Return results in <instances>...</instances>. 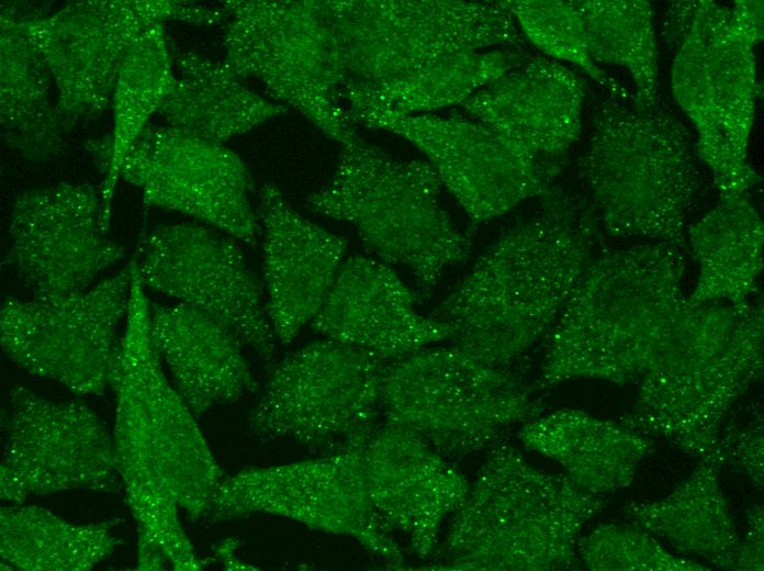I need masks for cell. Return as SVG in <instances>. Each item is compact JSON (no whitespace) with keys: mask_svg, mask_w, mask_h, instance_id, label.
Returning <instances> with one entry per match:
<instances>
[{"mask_svg":"<svg viewBox=\"0 0 764 571\" xmlns=\"http://www.w3.org/2000/svg\"><path fill=\"white\" fill-rule=\"evenodd\" d=\"M132 280L116 392L114 449L138 530V557L172 569L203 568L179 510L203 517L225 478L196 416L168 380L150 332V303L131 259Z\"/></svg>","mask_w":764,"mask_h":571,"instance_id":"6da1fadb","label":"cell"},{"mask_svg":"<svg viewBox=\"0 0 764 571\" xmlns=\"http://www.w3.org/2000/svg\"><path fill=\"white\" fill-rule=\"evenodd\" d=\"M598 233L588 200L551 187L430 315L450 328L454 346L508 369L554 325L594 259Z\"/></svg>","mask_w":764,"mask_h":571,"instance_id":"7a4b0ae2","label":"cell"},{"mask_svg":"<svg viewBox=\"0 0 764 571\" xmlns=\"http://www.w3.org/2000/svg\"><path fill=\"white\" fill-rule=\"evenodd\" d=\"M684 271L683 250L659 242L594 257L550 329L535 389L640 381L686 307Z\"/></svg>","mask_w":764,"mask_h":571,"instance_id":"3957f363","label":"cell"},{"mask_svg":"<svg viewBox=\"0 0 764 571\" xmlns=\"http://www.w3.org/2000/svg\"><path fill=\"white\" fill-rule=\"evenodd\" d=\"M700 164L696 135L661 101L638 110L611 94L594 109L577 167L608 235L688 251L686 223L703 189Z\"/></svg>","mask_w":764,"mask_h":571,"instance_id":"277c9868","label":"cell"},{"mask_svg":"<svg viewBox=\"0 0 764 571\" xmlns=\"http://www.w3.org/2000/svg\"><path fill=\"white\" fill-rule=\"evenodd\" d=\"M605 503L565 474L538 469L515 447L497 443L453 514L431 569H577L578 535Z\"/></svg>","mask_w":764,"mask_h":571,"instance_id":"5b68a950","label":"cell"},{"mask_svg":"<svg viewBox=\"0 0 764 571\" xmlns=\"http://www.w3.org/2000/svg\"><path fill=\"white\" fill-rule=\"evenodd\" d=\"M763 302L686 307L621 422L703 458L716 450L733 403L763 374Z\"/></svg>","mask_w":764,"mask_h":571,"instance_id":"8992f818","label":"cell"},{"mask_svg":"<svg viewBox=\"0 0 764 571\" xmlns=\"http://www.w3.org/2000/svg\"><path fill=\"white\" fill-rule=\"evenodd\" d=\"M441 188L425 159L395 157L356 132L341 144L330 179L305 204L350 224L379 260L406 268L423 301L471 247L440 204Z\"/></svg>","mask_w":764,"mask_h":571,"instance_id":"52a82bcc","label":"cell"},{"mask_svg":"<svg viewBox=\"0 0 764 571\" xmlns=\"http://www.w3.org/2000/svg\"><path fill=\"white\" fill-rule=\"evenodd\" d=\"M338 79L349 92L401 80L443 57L526 38L499 2L316 0Z\"/></svg>","mask_w":764,"mask_h":571,"instance_id":"ba28073f","label":"cell"},{"mask_svg":"<svg viewBox=\"0 0 764 571\" xmlns=\"http://www.w3.org/2000/svg\"><path fill=\"white\" fill-rule=\"evenodd\" d=\"M509 369L484 363L457 346L424 348L385 365L383 423L407 428L438 452L461 458L491 448L504 430L542 415L544 404Z\"/></svg>","mask_w":764,"mask_h":571,"instance_id":"9c48e42d","label":"cell"},{"mask_svg":"<svg viewBox=\"0 0 764 571\" xmlns=\"http://www.w3.org/2000/svg\"><path fill=\"white\" fill-rule=\"evenodd\" d=\"M730 8L699 0L677 49L673 96L696 130V150L720 199L748 197L761 181L748 161L757 97L754 46L735 32Z\"/></svg>","mask_w":764,"mask_h":571,"instance_id":"30bf717a","label":"cell"},{"mask_svg":"<svg viewBox=\"0 0 764 571\" xmlns=\"http://www.w3.org/2000/svg\"><path fill=\"white\" fill-rule=\"evenodd\" d=\"M385 365L327 338L306 344L271 368L248 426L328 454L362 446L379 426Z\"/></svg>","mask_w":764,"mask_h":571,"instance_id":"8fae6325","label":"cell"},{"mask_svg":"<svg viewBox=\"0 0 764 571\" xmlns=\"http://www.w3.org/2000/svg\"><path fill=\"white\" fill-rule=\"evenodd\" d=\"M221 8L175 0H88L45 16H26L32 43L54 79L65 132L111 105L122 64L138 36L168 20L223 23Z\"/></svg>","mask_w":764,"mask_h":571,"instance_id":"7c38bea8","label":"cell"},{"mask_svg":"<svg viewBox=\"0 0 764 571\" xmlns=\"http://www.w3.org/2000/svg\"><path fill=\"white\" fill-rule=\"evenodd\" d=\"M223 61L255 78L278 103L299 111L328 138L355 133L337 96L338 81L316 0H227Z\"/></svg>","mask_w":764,"mask_h":571,"instance_id":"4fadbf2b","label":"cell"},{"mask_svg":"<svg viewBox=\"0 0 764 571\" xmlns=\"http://www.w3.org/2000/svg\"><path fill=\"white\" fill-rule=\"evenodd\" d=\"M363 447L245 468L222 480L203 517L210 523L255 514L284 517L314 530L352 538L391 566L403 568L402 548L370 495Z\"/></svg>","mask_w":764,"mask_h":571,"instance_id":"5bb4252c","label":"cell"},{"mask_svg":"<svg viewBox=\"0 0 764 571\" xmlns=\"http://www.w3.org/2000/svg\"><path fill=\"white\" fill-rule=\"evenodd\" d=\"M131 262L85 291L55 299L7 298L0 311L2 352L29 373L77 395L114 385L131 293Z\"/></svg>","mask_w":764,"mask_h":571,"instance_id":"9a60e30c","label":"cell"},{"mask_svg":"<svg viewBox=\"0 0 764 571\" xmlns=\"http://www.w3.org/2000/svg\"><path fill=\"white\" fill-rule=\"evenodd\" d=\"M144 286L215 321L265 361L274 333L263 288L236 238L198 223L158 225L133 258Z\"/></svg>","mask_w":764,"mask_h":571,"instance_id":"2e32d148","label":"cell"},{"mask_svg":"<svg viewBox=\"0 0 764 571\" xmlns=\"http://www.w3.org/2000/svg\"><path fill=\"white\" fill-rule=\"evenodd\" d=\"M1 455L0 495L13 504L72 490L115 493L122 483L113 437L93 411L23 385L9 391Z\"/></svg>","mask_w":764,"mask_h":571,"instance_id":"e0dca14e","label":"cell"},{"mask_svg":"<svg viewBox=\"0 0 764 571\" xmlns=\"http://www.w3.org/2000/svg\"><path fill=\"white\" fill-rule=\"evenodd\" d=\"M363 126L413 144L473 225L543 195L562 165L542 161L470 116L436 113L378 116Z\"/></svg>","mask_w":764,"mask_h":571,"instance_id":"ac0fdd59","label":"cell"},{"mask_svg":"<svg viewBox=\"0 0 764 571\" xmlns=\"http://www.w3.org/2000/svg\"><path fill=\"white\" fill-rule=\"evenodd\" d=\"M145 205L176 211L248 244L259 231L254 183L245 163L224 145L171 126H146L120 170Z\"/></svg>","mask_w":764,"mask_h":571,"instance_id":"d6986e66","label":"cell"},{"mask_svg":"<svg viewBox=\"0 0 764 571\" xmlns=\"http://www.w3.org/2000/svg\"><path fill=\"white\" fill-rule=\"evenodd\" d=\"M106 233L101 195L92 184L25 190L12 203L5 264L33 298L78 293L124 257Z\"/></svg>","mask_w":764,"mask_h":571,"instance_id":"ffe728a7","label":"cell"},{"mask_svg":"<svg viewBox=\"0 0 764 571\" xmlns=\"http://www.w3.org/2000/svg\"><path fill=\"white\" fill-rule=\"evenodd\" d=\"M374 507L386 528L402 533L419 559L434 557L442 523L470 491L467 478L416 433L379 425L363 447Z\"/></svg>","mask_w":764,"mask_h":571,"instance_id":"44dd1931","label":"cell"},{"mask_svg":"<svg viewBox=\"0 0 764 571\" xmlns=\"http://www.w3.org/2000/svg\"><path fill=\"white\" fill-rule=\"evenodd\" d=\"M411 290L386 264L361 255L344 259L312 328L324 338L389 363L451 339L450 328L416 309Z\"/></svg>","mask_w":764,"mask_h":571,"instance_id":"7402d4cb","label":"cell"},{"mask_svg":"<svg viewBox=\"0 0 764 571\" xmlns=\"http://www.w3.org/2000/svg\"><path fill=\"white\" fill-rule=\"evenodd\" d=\"M587 81L560 61L529 54L461 107L513 145L550 164L563 157L582 132Z\"/></svg>","mask_w":764,"mask_h":571,"instance_id":"603a6c76","label":"cell"},{"mask_svg":"<svg viewBox=\"0 0 764 571\" xmlns=\"http://www.w3.org/2000/svg\"><path fill=\"white\" fill-rule=\"evenodd\" d=\"M263 283L274 336L289 344L319 312L344 261L347 240L288 204L273 183L259 193Z\"/></svg>","mask_w":764,"mask_h":571,"instance_id":"cb8c5ba5","label":"cell"},{"mask_svg":"<svg viewBox=\"0 0 764 571\" xmlns=\"http://www.w3.org/2000/svg\"><path fill=\"white\" fill-rule=\"evenodd\" d=\"M150 332L173 387L196 417L258 391L241 344L206 315L180 303L150 305Z\"/></svg>","mask_w":764,"mask_h":571,"instance_id":"d4e9b609","label":"cell"},{"mask_svg":"<svg viewBox=\"0 0 764 571\" xmlns=\"http://www.w3.org/2000/svg\"><path fill=\"white\" fill-rule=\"evenodd\" d=\"M523 445L558 462L582 490L604 495L628 486L653 440L622 423L561 408L524 423Z\"/></svg>","mask_w":764,"mask_h":571,"instance_id":"484cf974","label":"cell"},{"mask_svg":"<svg viewBox=\"0 0 764 571\" xmlns=\"http://www.w3.org/2000/svg\"><path fill=\"white\" fill-rule=\"evenodd\" d=\"M176 76L157 114L168 126L224 145L289 109L251 90L223 60L171 47Z\"/></svg>","mask_w":764,"mask_h":571,"instance_id":"4316f807","label":"cell"},{"mask_svg":"<svg viewBox=\"0 0 764 571\" xmlns=\"http://www.w3.org/2000/svg\"><path fill=\"white\" fill-rule=\"evenodd\" d=\"M25 18L12 5L0 14V133L8 147L30 160L56 156L65 132L54 79L32 43Z\"/></svg>","mask_w":764,"mask_h":571,"instance_id":"83f0119b","label":"cell"},{"mask_svg":"<svg viewBox=\"0 0 764 571\" xmlns=\"http://www.w3.org/2000/svg\"><path fill=\"white\" fill-rule=\"evenodd\" d=\"M700 459L690 477L670 495L630 503L623 508L625 516L682 553L734 570L741 537L720 488L724 461L717 448Z\"/></svg>","mask_w":764,"mask_h":571,"instance_id":"f1b7e54d","label":"cell"},{"mask_svg":"<svg viewBox=\"0 0 764 571\" xmlns=\"http://www.w3.org/2000/svg\"><path fill=\"white\" fill-rule=\"evenodd\" d=\"M686 239L699 268L688 306L751 301L763 269L764 225L748 197L720 199L687 226Z\"/></svg>","mask_w":764,"mask_h":571,"instance_id":"f546056e","label":"cell"},{"mask_svg":"<svg viewBox=\"0 0 764 571\" xmlns=\"http://www.w3.org/2000/svg\"><path fill=\"white\" fill-rule=\"evenodd\" d=\"M528 55L517 47L462 52L431 63L401 80L349 92L340 98V103L353 125H362L378 116L432 113L461 105Z\"/></svg>","mask_w":764,"mask_h":571,"instance_id":"4dcf8cb0","label":"cell"},{"mask_svg":"<svg viewBox=\"0 0 764 571\" xmlns=\"http://www.w3.org/2000/svg\"><path fill=\"white\" fill-rule=\"evenodd\" d=\"M112 520L76 524L48 510L18 503L0 510L1 567L23 571H87L120 540Z\"/></svg>","mask_w":764,"mask_h":571,"instance_id":"1f68e13d","label":"cell"},{"mask_svg":"<svg viewBox=\"0 0 764 571\" xmlns=\"http://www.w3.org/2000/svg\"><path fill=\"white\" fill-rule=\"evenodd\" d=\"M176 81L171 46L162 23L147 27L135 41L120 69L111 107L113 130L101 184L102 220L109 231L111 204L122 163Z\"/></svg>","mask_w":764,"mask_h":571,"instance_id":"d6a6232c","label":"cell"},{"mask_svg":"<svg viewBox=\"0 0 764 571\" xmlns=\"http://www.w3.org/2000/svg\"><path fill=\"white\" fill-rule=\"evenodd\" d=\"M585 31L587 49L594 63L627 69L638 110L651 109L659 98V51L653 9L643 0L573 1Z\"/></svg>","mask_w":764,"mask_h":571,"instance_id":"836d02e7","label":"cell"},{"mask_svg":"<svg viewBox=\"0 0 764 571\" xmlns=\"http://www.w3.org/2000/svg\"><path fill=\"white\" fill-rule=\"evenodd\" d=\"M499 3L513 15L526 41L546 57L577 66L613 96L626 94L623 88L591 58L583 22L573 1L507 0Z\"/></svg>","mask_w":764,"mask_h":571,"instance_id":"e575fe53","label":"cell"},{"mask_svg":"<svg viewBox=\"0 0 764 571\" xmlns=\"http://www.w3.org/2000/svg\"><path fill=\"white\" fill-rule=\"evenodd\" d=\"M581 564L592 571H703L704 564L668 552L649 531L604 524L578 538Z\"/></svg>","mask_w":764,"mask_h":571,"instance_id":"d590c367","label":"cell"},{"mask_svg":"<svg viewBox=\"0 0 764 571\" xmlns=\"http://www.w3.org/2000/svg\"><path fill=\"white\" fill-rule=\"evenodd\" d=\"M726 462L738 464L753 482L763 486V428L745 429L721 438L717 446Z\"/></svg>","mask_w":764,"mask_h":571,"instance_id":"8d00e7d4","label":"cell"},{"mask_svg":"<svg viewBox=\"0 0 764 571\" xmlns=\"http://www.w3.org/2000/svg\"><path fill=\"white\" fill-rule=\"evenodd\" d=\"M748 530L741 538L734 570L762 571L763 563V506L754 505L748 512Z\"/></svg>","mask_w":764,"mask_h":571,"instance_id":"74e56055","label":"cell"},{"mask_svg":"<svg viewBox=\"0 0 764 571\" xmlns=\"http://www.w3.org/2000/svg\"><path fill=\"white\" fill-rule=\"evenodd\" d=\"M699 1L672 2L665 11L661 37L670 48L678 49L693 26Z\"/></svg>","mask_w":764,"mask_h":571,"instance_id":"f35d334b","label":"cell"},{"mask_svg":"<svg viewBox=\"0 0 764 571\" xmlns=\"http://www.w3.org/2000/svg\"><path fill=\"white\" fill-rule=\"evenodd\" d=\"M763 8L762 0H737L730 8L732 27L753 46L764 38Z\"/></svg>","mask_w":764,"mask_h":571,"instance_id":"ab89813d","label":"cell"},{"mask_svg":"<svg viewBox=\"0 0 764 571\" xmlns=\"http://www.w3.org/2000/svg\"><path fill=\"white\" fill-rule=\"evenodd\" d=\"M234 540H225L216 548V556L223 560L225 568L231 570L251 569L234 556Z\"/></svg>","mask_w":764,"mask_h":571,"instance_id":"60d3db41","label":"cell"}]
</instances>
